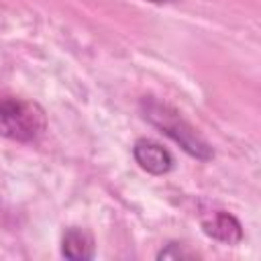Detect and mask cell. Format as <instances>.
Instances as JSON below:
<instances>
[{
  "instance_id": "6da1fadb",
  "label": "cell",
  "mask_w": 261,
  "mask_h": 261,
  "mask_svg": "<svg viewBox=\"0 0 261 261\" xmlns=\"http://www.w3.org/2000/svg\"><path fill=\"white\" fill-rule=\"evenodd\" d=\"M141 112L153 126H157L163 135L173 139L188 155H192L200 161H208L214 157V151L206 143V139L169 104H163L155 98H143Z\"/></svg>"
},
{
  "instance_id": "7a4b0ae2",
  "label": "cell",
  "mask_w": 261,
  "mask_h": 261,
  "mask_svg": "<svg viewBox=\"0 0 261 261\" xmlns=\"http://www.w3.org/2000/svg\"><path fill=\"white\" fill-rule=\"evenodd\" d=\"M45 128L47 116L37 102L0 94V137L31 143L39 139Z\"/></svg>"
},
{
  "instance_id": "3957f363",
  "label": "cell",
  "mask_w": 261,
  "mask_h": 261,
  "mask_svg": "<svg viewBox=\"0 0 261 261\" xmlns=\"http://www.w3.org/2000/svg\"><path fill=\"white\" fill-rule=\"evenodd\" d=\"M133 155H135V161L147 173H153V175H163L173 167L171 153L159 143L149 141V139H139L133 147Z\"/></svg>"
},
{
  "instance_id": "277c9868",
  "label": "cell",
  "mask_w": 261,
  "mask_h": 261,
  "mask_svg": "<svg viewBox=\"0 0 261 261\" xmlns=\"http://www.w3.org/2000/svg\"><path fill=\"white\" fill-rule=\"evenodd\" d=\"M202 230L210 239L226 243V245H237L243 239L241 222L232 214L222 212V210H216V212H210L208 216H204L202 218Z\"/></svg>"
},
{
  "instance_id": "5b68a950",
  "label": "cell",
  "mask_w": 261,
  "mask_h": 261,
  "mask_svg": "<svg viewBox=\"0 0 261 261\" xmlns=\"http://www.w3.org/2000/svg\"><path fill=\"white\" fill-rule=\"evenodd\" d=\"M61 253L73 261H86L94 257V239L84 228H69L61 239Z\"/></svg>"
},
{
  "instance_id": "8992f818",
  "label": "cell",
  "mask_w": 261,
  "mask_h": 261,
  "mask_svg": "<svg viewBox=\"0 0 261 261\" xmlns=\"http://www.w3.org/2000/svg\"><path fill=\"white\" fill-rule=\"evenodd\" d=\"M192 257H196V253L188 251L184 245H177V243L167 245V247H165L163 251H159V255H157V259H192Z\"/></svg>"
},
{
  "instance_id": "52a82bcc",
  "label": "cell",
  "mask_w": 261,
  "mask_h": 261,
  "mask_svg": "<svg viewBox=\"0 0 261 261\" xmlns=\"http://www.w3.org/2000/svg\"><path fill=\"white\" fill-rule=\"evenodd\" d=\"M149 2H155V4H161V2H173V0H149Z\"/></svg>"
}]
</instances>
